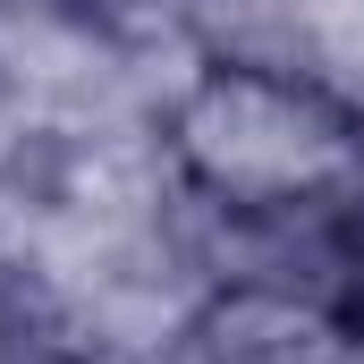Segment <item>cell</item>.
<instances>
[{"label": "cell", "instance_id": "cell-1", "mask_svg": "<svg viewBox=\"0 0 364 364\" xmlns=\"http://www.w3.org/2000/svg\"><path fill=\"white\" fill-rule=\"evenodd\" d=\"M186 153L229 195H305L348 161V119L305 85L220 77L186 110Z\"/></svg>", "mask_w": 364, "mask_h": 364}]
</instances>
